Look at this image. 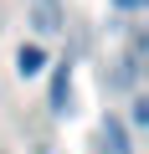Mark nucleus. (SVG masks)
<instances>
[{"mask_svg":"<svg viewBox=\"0 0 149 154\" xmlns=\"http://www.w3.org/2000/svg\"><path fill=\"white\" fill-rule=\"evenodd\" d=\"M41 67H46V51H41V46H21V51H16V72H21V77H36Z\"/></svg>","mask_w":149,"mask_h":154,"instance_id":"1","label":"nucleus"},{"mask_svg":"<svg viewBox=\"0 0 149 154\" xmlns=\"http://www.w3.org/2000/svg\"><path fill=\"white\" fill-rule=\"evenodd\" d=\"M103 139H108V149H113V154H129V139H123V123H118V118H108V123H103Z\"/></svg>","mask_w":149,"mask_h":154,"instance_id":"2","label":"nucleus"},{"mask_svg":"<svg viewBox=\"0 0 149 154\" xmlns=\"http://www.w3.org/2000/svg\"><path fill=\"white\" fill-rule=\"evenodd\" d=\"M51 103H57V113H62V103H67V72H57V82H51Z\"/></svg>","mask_w":149,"mask_h":154,"instance_id":"3","label":"nucleus"},{"mask_svg":"<svg viewBox=\"0 0 149 154\" xmlns=\"http://www.w3.org/2000/svg\"><path fill=\"white\" fill-rule=\"evenodd\" d=\"M113 5H118V11H144L149 0H113Z\"/></svg>","mask_w":149,"mask_h":154,"instance_id":"4","label":"nucleus"}]
</instances>
